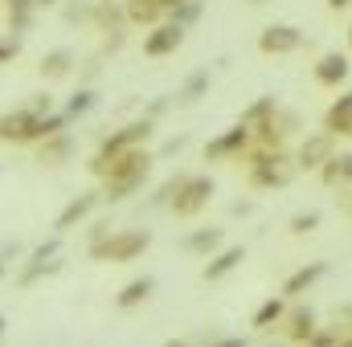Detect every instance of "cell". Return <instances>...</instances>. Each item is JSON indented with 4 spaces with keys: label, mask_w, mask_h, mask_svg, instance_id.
I'll return each instance as SVG.
<instances>
[{
    "label": "cell",
    "mask_w": 352,
    "mask_h": 347,
    "mask_svg": "<svg viewBox=\"0 0 352 347\" xmlns=\"http://www.w3.org/2000/svg\"><path fill=\"white\" fill-rule=\"evenodd\" d=\"M328 8L332 12H344V8H352V0H328Z\"/></svg>",
    "instance_id": "1f68e13d"
},
{
    "label": "cell",
    "mask_w": 352,
    "mask_h": 347,
    "mask_svg": "<svg viewBox=\"0 0 352 347\" xmlns=\"http://www.w3.org/2000/svg\"><path fill=\"white\" fill-rule=\"evenodd\" d=\"M324 274H328V261H311V265H299V270H295V274L283 282V294H287V298H299V294H303V290H311V286H316Z\"/></svg>",
    "instance_id": "d6986e66"
},
{
    "label": "cell",
    "mask_w": 352,
    "mask_h": 347,
    "mask_svg": "<svg viewBox=\"0 0 352 347\" xmlns=\"http://www.w3.org/2000/svg\"><path fill=\"white\" fill-rule=\"evenodd\" d=\"M152 290H156V278H148V274H144V278H131V282L115 294V307H119V311H135V307H144V302L152 298Z\"/></svg>",
    "instance_id": "ffe728a7"
},
{
    "label": "cell",
    "mask_w": 352,
    "mask_h": 347,
    "mask_svg": "<svg viewBox=\"0 0 352 347\" xmlns=\"http://www.w3.org/2000/svg\"><path fill=\"white\" fill-rule=\"evenodd\" d=\"M180 45H184V25H176L168 16L148 25V33H144V58H173Z\"/></svg>",
    "instance_id": "8992f818"
},
{
    "label": "cell",
    "mask_w": 352,
    "mask_h": 347,
    "mask_svg": "<svg viewBox=\"0 0 352 347\" xmlns=\"http://www.w3.org/2000/svg\"><path fill=\"white\" fill-rule=\"evenodd\" d=\"M62 237V233H58ZM50 241V246H37L33 254H29V265L21 270V286H33L37 278H45V274H58L62 270V261H58V250H62V241Z\"/></svg>",
    "instance_id": "8fae6325"
},
{
    "label": "cell",
    "mask_w": 352,
    "mask_h": 347,
    "mask_svg": "<svg viewBox=\"0 0 352 347\" xmlns=\"http://www.w3.org/2000/svg\"><path fill=\"white\" fill-rule=\"evenodd\" d=\"M320 208H307V213H295L291 221H287V229H291V237H307V233H316L320 229Z\"/></svg>",
    "instance_id": "4316f807"
},
{
    "label": "cell",
    "mask_w": 352,
    "mask_h": 347,
    "mask_svg": "<svg viewBox=\"0 0 352 347\" xmlns=\"http://www.w3.org/2000/svg\"><path fill=\"white\" fill-rule=\"evenodd\" d=\"M201 8H205L201 0H180V4H173V8H168V21H176V25H184V29H188V25L201 16Z\"/></svg>",
    "instance_id": "83f0119b"
},
{
    "label": "cell",
    "mask_w": 352,
    "mask_h": 347,
    "mask_svg": "<svg viewBox=\"0 0 352 347\" xmlns=\"http://www.w3.org/2000/svg\"><path fill=\"white\" fill-rule=\"evenodd\" d=\"M33 12H37L33 0H4V16H8V29L12 33H25L33 25Z\"/></svg>",
    "instance_id": "cb8c5ba5"
},
{
    "label": "cell",
    "mask_w": 352,
    "mask_h": 347,
    "mask_svg": "<svg viewBox=\"0 0 352 347\" xmlns=\"http://www.w3.org/2000/svg\"><path fill=\"white\" fill-rule=\"evenodd\" d=\"M320 180H324V188H332V192L352 188V152H332L328 164L320 168Z\"/></svg>",
    "instance_id": "2e32d148"
},
{
    "label": "cell",
    "mask_w": 352,
    "mask_h": 347,
    "mask_svg": "<svg viewBox=\"0 0 352 347\" xmlns=\"http://www.w3.org/2000/svg\"><path fill=\"white\" fill-rule=\"evenodd\" d=\"M274 115H278V102H274L270 94H263L258 102H250V106L242 110V123H246V127L254 131V127H263V123H270Z\"/></svg>",
    "instance_id": "484cf974"
},
{
    "label": "cell",
    "mask_w": 352,
    "mask_h": 347,
    "mask_svg": "<svg viewBox=\"0 0 352 347\" xmlns=\"http://www.w3.org/2000/svg\"><path fill=\"white\" fill-rule=\"evenodd\" d=\"M21 53V41L8 33V37H0V66H12V58Z\"/></svg>",
    "instance_id": "4dcf8cb0"
},
{
    "label": "cell",
    "mask_w": 352,
    "mask_h": 347,
    "mask_svg": "<svg viewBox=\"0 0 352 347\" xmlns=\"http://www.w3.org/2000/svg\"><path fill=\"white\" fill-rule=\"evenodd\" d=\"M344 344H352V335H349V339H344Z\"/></svg>",
    "instance_id": "74e56055"
},
{
    "label": "cell",
    "mask_w": 352,
    "mask_h": 347,
    "mask_svg": "<svg viewBox=\"0 0 352 347\" xmlns=\"http://www.w3.org/2000/svg\"><path fill=\"white\" fill-rule=\"evenodd\" d=\"M278 327H283V339H287V344H311L320 319H316L311 307H287V315H283Z\"/></svg>",
    "instance_id": "30bf717a"
},
{
    "label": "cell",
    "mask_w": 352,
    "mask_h": 347,
    "mask_svg": "<svg viewBox=\"0 0 352 347\" xmlns=\"http://www.w3.org/2000/svg\"><path fill=\"white\" fill-rule=\"evenodd\" d=\"M94 4H102V0H94Z\"/></svg>",
    "instance_id": "f35d334b"
},
{
    "label": "cell",
    "mask_w": 352,
    "mask_h": 347,
    "mask_svg": "<svg viewBox=\"0 0 352 347\" xmlns=\"http://www.w3.org/2000/svg\"><path fill=\"white\" fill-rule=\"evenodd\" d=\"M332 152H336V135H332V131H316V135H307V139L299 143L295 168H299V172H320Z\"/></svg>",
    "instance_id": "52a82bcc"
},
{
    "label": "cell",
    "mask_w": 352,
    "mask_h": 347,
    "mask_svg": "<svg viewBox=\"0 0 352 347\" xmlns=\"http://www.w3.org/2000/svg\"><path fill=\"white\" fill-rule=\"evenodd\" d=\"M324 131H332L336 139H352V90H344V94L328 106V115H324Z\"/></svg>",
    "instance_id": "e0dca14e"
},
{
    "label": "cell",
    "mask_w": 352,
    "mask_h": 347,
    "mask_svg": "<svg viewBox=\"0 0 352 347\" xmlns=\"http://www.w3.org/2000/svg\"><path fill=\"white\" fill-rule=\"evenodd\" d=\"M94 102H98V94H94V90H78V94L70 98L66 115H70V119H82V115H90V110H94Z\"/></svg>",
    "instance_id": "f546056e"
},
{
    "label": "cell",
    "mask_w": 352,
    "mask_h": 347,
    "mask_svg": "<svg viewBox=\"0 0 352 347\" xmlns=\"http://www.w3.org/2000/svg\"><path fill=\"white\" fill-rule=\"evenodd\" d=\"M74 66H78V58H74V49H66V45H58V49H50L45 58H41V78L45 82H58V78H70L74 74Z\"/></svg>",
    "instance_id": "ac0fdd59"
},
{
    "label": "cell",
    "mask_w": 352,
    "mask_h": 347,
    "mask_svg": "<svg viewBox=\"0 0 352 347\" xmlns=\"http://www.w3.org/2000/svg\"><path fill=\"white\" fill-rule=\"evenodd\" d=\"M246 176H250V184L254 188H287L299 168H295V160L283 152V147H274V143H250L246 147Z\"/></svg>",
    "instance_id": "6da1fadb"
},
{
    "label": "cell",
    "mask_w": 352,
    "mask_h": 347,
    "mask_svg": "<svg viewBox=\"0 0 352 347\" xmlns=\"http://www.w3.org/2000/svg\"><path fill=\"white\" fill-rule=\"evenodd\" d=\"M123 12H127V25H156L164 21V4L160 0H123Z\"/></svg>",
    "instance_id": "603a6c76"
},
{
    "label": "cell",
    "mask_w": 352,
    "mask_h": 347,
    "mask_svg": "<svg viewBox=\"0 0 352 347\" xmlns=\"http://www.w3.org/2000/svg\"><path fill=\"white\" fill-rule=\"evenodd\" d=\"M37 8H50V4H62V0H33Z\"/></svg>",
    "instance_id": "836d02e7"
},
{
    "label": "cell",
    "mask_w": 352,
    "mask_h": 347,
    "mask_svg": "<svg viewBox=\"0 0 352 347\" xmlns=\"http://www.w3.org/2000/svg\"><path fill=\"white\" fill-rule=\"evenodd\" d=\"M258 49L266 58H287V53H299L303 49V29L295 25H266L258 33Z\"/></svg>",
    "instance_id": "ba28073f"
},
{
    "label": "cell",
    "mask_w": 352,
    "mask_h": 347,
    "mask_svg": "<svg viewBox=\"0 0 352 347\" xmlns=\"http://www.w3.org/2000/svg\"><path fill=\"white\" fill-rule=\"evenodd\" d=\"M152 135H156V119H152V115H144V119H131V123H123L119 131L102 135V143H98L94 160H111V156H119V152H127V147H144Z\"/></svg>",
    "instance_id": "277c9868"
},
{
    "label": "cell",
    "mask_w": 352,
    "mask_h": 347,
    "mask_svg": "<svg viewBox=\"0 0 352 347\" xmlns=\"http://www.w3.org/2000/svg\"><path fill=\"white\" fill-rule=\"evenodd\" d=\"M242 261H246V250H242V246H221V250H213V254L205 258L201 282H221V278H230Z\"/></svg>",
    "instance_id": "7c38bea8"
},
{
    "label": "cell",
    "mask_w": 352,
    "mask_h": 347,
    "mask_svg": "<svg viewBox=\"0 0 352 347\" xmlns=\"http://www.w3.org/2000/svg\"><path fill=\"white\" fill-rule=\"evenodd\" d=\"M311 74H316V82H320V86H332V90H336V86H344V82H349L352 66H349V58H344L340 49H328V53L311 66Z\"/></svg>",
    "instance_id": "4fadbf2b"
},
{
    "label": "cell",
    "mask_w": 352,
    "mask_h": 347,
    "mask_svg": "<svg viewBox=\"0 0 352 347\" xmlns=\"http://www.w3.org/2000/svg\"><path fill=\"white\" fill-rule=\"evenodd\" d=\"M4 327H8V319H4V315H0V339H4Z\"/></svg>",
    "instance_id": "e575fe53"
},
{
    "label": "cell",
    "mask_w": 352,
    "mask_h": 347,
    "mask_svg": "<svg viewBox=\"0 0 352 347\" xmlns=\"http://www.w3.org/2000/svg\"><path fill=\"white\" fill-rule=\"evenodd\" d=\"M246 4H254V8H263V4H270V0H246Z\"/></svg>",
    "instance_id": "d590c367"
},
{
    "label": "cell",
    "mask_w": 352,
    "mask_h": 347,
    "mask_svg": "<svg viewBox=\"0 0 352 347\" xmlns=\"http://www.w3.org/2000/svg\"><path fill=\"white\" fill-rule=\"evenodd\" d=\"M340 196H344V213H349V217H352V188H344Z\"/></svg>",
    "instance_id": "d6a6232c"
},
{
    "label": "cell",
    "mask_w": 352,
    "mask_h": 347,
    "mask_svg": "<svg viewBox=\"0 0 352 347\" xmlns=\"http://www.w3.org/2000/svg\"><path fill=\"white\" fill-rule=\"evenodd\" d=\"M148 250H152V233L148 229H111V233H102L98 241L87 246L90 261H111V265L144 258Z\"/></svg>",
    "instance_id": "7a4b0ae2"
},
{
    "label": "cell",
    "mask_w": 352,
    "mask_h": 347,
    "mask_svg": "<svg viewBox=\"0 0 352 347\" xmlns=\"http://www.w3.org/2000/svg\"><path fill=\"white\" fill-rule=\"evenodd\" d=\"M205 90H209V70H192V74L184 78V86L176 90L173 102H176V106H192V102H197Z\"/></svg>",
    "instance_id": "d4e9b609"
},
{
    "label": "cell",
    "mask_w": 352,
    "mask_h": 347,
    "mask_svg": "<svg viewBox=\"0 0 352 347\" xmlns=\"http://www.w3.org/2000/svg\"><path fill=\"white\" fill-rule=\"evenodd\" d=\"M184 176H188V172H176V176H168V180H164V184H160V188L152 192V204H156V208H168V200H173L176 192H180Z\"/></svg>",
    "instance_id": "f1b7e54d"
},
{
    "label": "cell",
    "mask_w": 352,
    "mask_h": 347,
    "mask_svg": "<svg viewBox=\"0 0 352 347\" xmlns=\"http://www.w3.org/2000/svg\"><path fill=\"white\" fill-rule=\"evenodd\" d=\"M349 45H352V29H349Z\"/></svg>",
    "instance_id": "8d00e7d4"
},
{
    "label": "cell",
    "mask_w": 352,
    "mask_h": 347,
    "mask_svg": "<svg viewBox=\"0 0 352 347\" xmlns=\"http://www.w3.org/2000/svg\"><path fill=\"white\" fill-rule=\"evenodd\" d=\"M213 192H217V184H213L209 176L188 172L184 184H180V192L168 200V213H173L176 221H197V217L213 204Z\"/></svg>",
    "instance_id": "3957f363"
},
{
    "label": "cell",
    "mask_w": 352,
    "mask_h": 347,
    "mask_svg": "<svg viewBox=\"0 0 352 347\" xmlns=\"http://www.w3.org/2000/svg\"><path fill=\"white\" fill-rule=\"evenodd\" d=\"M250 143H254V131L238 119L234 127H226L221 135H213V139L205 143V164H230V160H242Z\"/></svg>",
    "instance_id": "5b68a950"
},
{
    "label": "cell",
    "mask_w": 352,
    "mask_h": 347,
    "mask_svg": "<svg viewBox=\"0 0 352 347\" xmlns=\"http://www.w3.org/2000/svg\"><path fill=\"white\" fill-rule=\"evenodd\" d=\"M287 302H291L287 294H270V298H266L263 307L254 311L250 327H254V331H274V327L283 323V315H287Z\"/></svg>",
    "instance_id": "44dd1931"
},
{
    "label": "cell",
    "mask_w": 352,
    "mask_h": 347,
    "mask_svg": "<svg viewBox=\"0 0 352 347\" xmlns=\"http://www.w3.org/2000/svg\"><path fill=\"white\" fill-rule=\"evenodd\" d=\"M41 110H33L29 102L12 106L0 115V143H33V123H37Z\"/></svg>",
    "instance_id": "9c48e42d"
},
{
    "label": "cell",
    "mask_w": 352,
    "mask_h": 347,
    "mask_svg": "<svg viewBox=\"0 0 352 347\" xmlns=\"http://www.w3.org/2000/svg\"><path fill=\"white\" fill-rule=\"evenodd\" d=\"M70 156H74V135H70V131H58V135L37 139V164H45V168H62Z\"/></svg>",
    "instance_id": "5bb4252c"
},
{
    "label": "cell",
    "mask_w": 352,
    "mask_h": 347,
    "mask_svg": "<svg viewBox=\"0 0 352 347\" xmlns=\"http://www.w3.org/2000/svg\"><path fill=\"white\" fill-rule=\"evenodd\" d=\"M180 246H184V254H197V258H209L213 250H221V246H226V233L209 225V229H197V233H188V237H184Z\"/></svg>",
    "instance_id": "7402d4cb"
},
{
    "label": "cell",
    "mask_w": 352,
    "mask_h": 347,
    "mask_svg": "<svg viewBox=\"0 0 352 347\" xmlns=\"http://www.w3.org/2000/svg\"><path fill=\"white\" fill-rule=\"evenodd\" d=\"M98 200H102V192H82L78 200H70V204H66V208L58 213V221H54V229H58V233H70L74 225H82V221H87L90 213L98 208Z\"/></svg>",
    "instance_id": "9a60e30c"
}]
</instances>
